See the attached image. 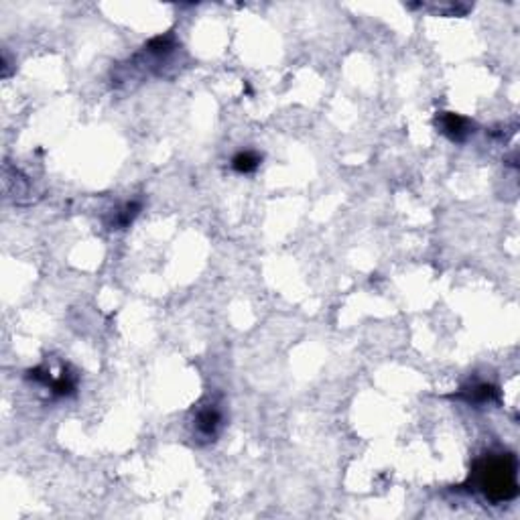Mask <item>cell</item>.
<instances>
[{"instance_id": "cell-1", "label": "cell", "mask_w": 520, "mask_h": 520, "mask_svg": "<svg viewBox=\"0 0 520 520\" xmlns=\"http://www.w3.org/2000/svg\"><path fill=\"white\" fill-rule=\"evenodd\" d=\"M516 457L512 454H488L473 463L470 482L492 504L510 502L519 494Z\"/></svg>"}, {"instance_id": "cell-2", "label": "cell", "mask_w": 520, "mask_h": 520, "mask_svg": "<svg viewBox=\"0 0 520 520\" xmlns=\"http://www.w3.org/2000/svg\"><path fill=\"white\" fill-rule=\"evenodd\" d=\"M224 429V410L215 401H206L195 410L194 417V437L201 443L215 441L220 431Z\"/></svg>"}, {"instance_id": "cell-3", "label": "cell", "mask_w": 520, "mask_h": 520, "mask_svg": "<svg viewBox=\"0 0 520 520\" xmlns=\"http://www.w3.org/2000/svg\"><path fill=\"white\" fill-rule=\"evenodd\" d=\"M437 126L441 129V132L454 141V143H463L468 141V136L473 134V124L466 116L455 112H441L437 116Z\"/></svg>"}, {"instance_id": "cell-4", "label": "cell", "mask_w": 520, "mask_h": 520, "mask_svg": "<svg viewBox=\"0 0 520 520\" xmlns=\"http://www.w3.org/2000/svg\"><path fill=\"white\" fill-rule=\"evenodd\" d=\"M459 398H463L470 405H486L498 398V390L490 386L486 382H478L470 389H463L459 392Z\"/></svg>"}, {"instance_id": "cell-5", "label": "cell", "mask_w": 520, "mask_h": 520, "mask_svg": "<svg viewBox=\"0 0 520 520\" xmlns=\"http://www.w3.org/2000/svg\"><path fill=\"white\" fill-rule=\"evenodd\" d=\"M138 211H141V203L138 201H129V203H124L122 208L114 211L112 218L106 224H108L110 230H124V228H129L134 222Z\"/></svg>"}, {"instance_id": "cell-6", "label": "cell", "mask_w": 520, "mask_h": 520, "mask_svg": "<svg viewBox=\"0 0 520 520\" xmlns=\"http://www.w3.org/2000/svg\"><path fill=\"white\" fill-rule=\"evenodd\" d=\"M262 162V157L254 150H242L238 153L234 159H232V169L240 175H248V173H254Z\"/></svg>"}, {"instance_id": "cell-7", "label": "cell", "mask_w": 520, "mask_h": 520, "mask_svg": "<svg viewBox=\"0 0 520 520\" xmlns=\"http://www.w3.org/2000/svg\"><path fill=\"white\" fill-rule=\"evenodd\" d=\"M51 382V390L55 396H71L76 392V386H78V380L76 376L69 372H61V376L57 380H49Z\"/></svg>"}]
</instances>
